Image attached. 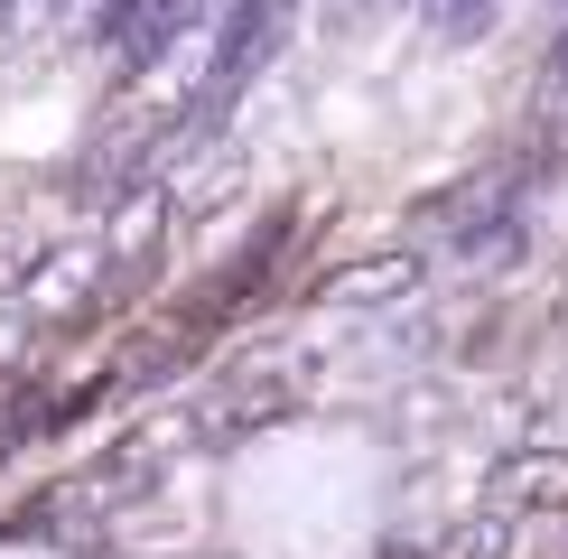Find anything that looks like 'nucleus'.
<instances>
[{
    "instance_id": "obj_1",
    "label": "nucleus",
    "mask_w": 568,
    "mask_h": 559,
    "mask_svg": "<svg viewBox=\"0 0 568 559\" xmlns=\"http://www.w3.org/2000/svg\"><path fill=\"white\" fill-rule=\"evenodd\" d=\"M298 0H224V29H215V65H205V103L196 112H224L233 93H243L262 65L280 57V38H290Z\"/></svg>"
},
{
    "instance_id": "obj_3",
    "label": "nucleus",
    "mask_w": 568,
    "mask_h": 559,
    "mask_svg": "<svg viewBox=\"0 0 568 559\" xmlns=\"http://www.w3.org/2000/svg\"><path fill=\"white\" fill-rule=\"evenodd\" d=\"M429 19H438V38H485L504 19V0H429Z\"/></svg>"
},
{
    "instance_id": "obj_4",
    "label": "nucleus",
    "mask_w": 568,
    "mask_h": 559,
    "mask_svg": "<svg viewBox=\"0 0 568 559\" xmlns=\"http://www.w3.org/2000/svg\"><path fill=\"white\" fill-rule=\"evenodd\" d=\"M75 0H10V29H65Z\"/></svg>"
},
{
    "instance_id": "obj_2",
    "label": "nucleus",
    "mask_w": 568,
    "mask_h": 559,
    "mask_svg": "<svg viewBox=\"0 0 568 559\" xmlns=\"http://www.w3.org/2000/svg\"><path fill=\"white\" fill-rule=\"evenodd\" d=\"M196 19H205V0H103V47L140 75V65H159Z\"/></svg>"
}]
</instances>
